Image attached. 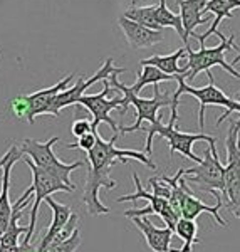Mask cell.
Instances as JSON below:
<instances>
[{"label": "cell", "mask_w": 240, "mask_h": 252, "mask_svg": "<svg viewBox=\"0 0 240 252\" xmlns=\"http://www.w3.org/2000/svg\"><path fill=\"white\" fill-rule=\"evenodd\" d=\"M150 187H151V193L158 195L161 198L170 200L172 197V184L168 182V175H161V177H151L148 180Z\"/></svg>", "instance_id": "26"}, {"label": "cell", "mask_w": 240, "mask_h": 252, "mask_svg": "<svg viewBox=\"0 0 240 252\" xmlns=\"http://www.w3.org/2000/svg\"><path fill=\"white\" fill-rule=\"evenodd\" d=\"M96 136H97V131H92V133H88V135L77 138V143H69L66 145L67 150H83V152L89 153L96 145Z\"/></svg>", "instance_id": "27"}, {"label": "cell", "mask_w": 240, "mask_h": 252, "mask_svg": "<svg viewBox=\"0 0 240 252\" xmlns=\"http://www.w3.org/2000/svg\"><path fill=\"white\" fill-rule=\"evenodd\" d=\"M178 108H172V115H170L168 125H163L160 121H156L154 125H150L148 128V136H146V155L151 157L153 153V138L160 136L168 140L170 145V153H180V155L186 157L188 160L195 161L197 165H200L203 158L197 157L193 153V145L198 141H207L209 145L217 143V138L207 135V133H186L178 129Z\"/></svg>", "instance_id": "2"}, {"label": "cell", "mask_w": 240, "mask_h": 252, "mask_svg": "<svg viewBox=\"0 0 240 252\" xmlns=\"http://www.w3.org/2000/svg\"><path fill=\"white\" fill-rule=\"evenodd\" d=\"M186 54V49L185 47H180L173 52V54H166V56H151L148 59H143L141 61V66H154L158 67L161 72L165 74H170V76H183L185 78L186 71L180 66V61L183 56Z\"/></svg>", "instance_id": "19"}, {"label": "cell", "mask_w": 240, "mask_h": 252, "mask_svg": "<svg viewBox=\"0 0 240 252\" xmlns=\"http://www.w3.org/2000/svg\"><path fill=\"white\" fill-rule=\"evenodd\" d=\"M37 251V246L34 244H19V246H2L0 244V252H34Z\"/></svg>", "instance_id": "29"}, {"label": "cell", "mask_w": 240, "mask_h": 252, "mask_svg": "<svg viewBox=\"0 0 240 252\" xmlns=\"http://www.w3.org/2000/svg\"><path fill=\"white\" fill-rule=\"evenodd\" d=\"M183 178L190 184H195V189L202 192L225 193V165L220 161L217 146L209 145L203 152V161L195 168H185Z\"/></svg>", "instance_id": "7"}, {"label": "cell", "mask_w": 240, "mask_h": 252, "mask_svg": "<svg viewBox=\"0 0 240 252\" xmlns=\"http://www.w3.org/2000/svg\"><path fill=\"white\" fill-rule=\"evenodd\" d=\"M118 138H120V135L115 133L111 136V140L106 141L97 133L94 148L88 153V175L83 192V204L86 207V212L89 215H103L111 212L109 207H106L99 200V190L116 189L118 184L111 178V170L115 165L126 163L128 160H136L151 170L156 168L151 157L145 155L141 152H135V150L118 148Z\"/></svg>", "instance_id": "1"}, {"label": "cell", "mask_w": 240, "mask_h": 252, "mask_svg": "<svg viewBox=\"0 0 240 252\" xmlns=\"http://www.w3.org/2000/svg\"><path fill=\"white\" fill-rule=\"evenodd\" d=\"M175 234L180 235L183 239V247L178 249V252H192L195 244H200V239H197L198 225L195 220H186V219H180L175 227Z\"/></svg>", "instance_id": "23"}, {"label": "cell", "mask_w": 240, "mask_h": 252, "mask_svg": "<svg viewBox=\"0 0 240 252\" xmlns=\"http://www.w3.org/2000/svg\"><path fill=\"white\" fill-rule=\"evenodd\" d=\"M131 220L143 234L146 246L153 252H178V249H172V246H170L175 235V230H172L170 227L160 229L148 217H135Z\"/></svg>", "instance_id": "14"}, {"label": "cell", "mask_w": 240, "mask_h": 252, "mask_svg": "<svg viewBox=\"0 0 240 252\" xmlns=\"http://www.w3.org/2000/svg\"><path fill=\"white\" fill-rule=\"evenodd\" d=\"M7 227H9V222H3V220H0V239H2V235L5 234Z\"/></svg>", "instance_id": "32"}, {"label": "cell", "mask_w": 240, "mask_h": 252, "mask_svg": "<svg viewBox=\"0 0 240 252\" xmlns=\"http://www.w3.org/2000/svg\"><path fill=\"white\" fill-rule=\"evenodd\" d=\"M109 84H111L113 89L116 91H121L124 94L123 101H121V115H124L128 111L129 106H133L136 109V121L135 125L131 126H121V131L123 133H133V131H138L143 125V121H148L150 125H154L156 121L161 120V115L160 111L161 108L165 106H172L173 104V94L170 96L168 93L161 91L160 89V84L158 86H153V97L150 99H145V97H138L136 94H133L129 86L126 84L120 83L118 81V76H111L109 78Z\"/></svg>", "instance_id": "3"}, {"label": "cell", "mask_w": 240, "mask_h": 252, "mask_svg": "<svg viewBox=\"0 0 240 252\" xmlns=\"http://www.w3.org/2000/svg\"><path fill=\"white\" fill-rule=\"evenodd\" d=\"M239 63H240V51H239V54H237V56H235V58H234V61H232V63H230V64H232V66H234V67H235V66H237V64H239Z\"/></svg>", "instance_id": "33"}, {"label": "cell", "mask_w": 240, "mask_h": 252, "mask_svg": "<svg viewBox=\"0 0 240 252\" xmlns=\"http://www.w3.org/2000/svg\"><path fill=\"white\" fill-rule=\"evenodd\" d=\"M156 22L161 29H165V27H172V29H175V32L180 35V39L183 40V44H185V47H190L188 39L185 37V31H183L180 14H173V12L168 9V5H166V0H158Z\"/></svg>", "instance_id": "21"}, {"label": "cell", "mask_w": 240, "mask_h": 252, "mask_svg": "<svg viewBox=\"0 0 240 252\" xmlns=\"http://www.w3.org/2000/svg\"><path fill=\"white\" fill-rule=\"evenodd\" d=\"M72 79H74V74H67L66 78H62L59 83H56L54 86L40 89V91H35V93H32V94H24L27 108H29V120H27V123L34 125V121L37 116L49 115L54 99L62 91H66Z\"/></svg>", "instance_id": "12"}, {"label": "cell", "mask_w": 240, "mask_h": 252, "mask_svg": "<svg viewBox=\"0 0 240 252\" xmlns=\"http://www.w3.org/2000/svg\"><path fill=\"white\" fill-rule=\"evenodd\" d=\"M207 78H209V84H207V86L193 88V86H190V84L186 83L183 76H178V78H177L178 89L173 93V101H177V103H180V96L181 94H192L193 97H197V99H198V103H200V111H198V125H200V131L202 133H203V129H205V108L207 106H222V108H225V113L218 116V120H217V126H218L232 115V108H234V104H235L234 97L225 94L220 88L215 86L213 76H207Z\"/></svg>", "instance_id": "6"}, {"label": "cell", "mask_w": 240, "mask_h": 252, "mask_svg": "<svg viewBox=\"0 0 240 252\" xmlns=\"http://www.w3.org/2000/svg\"><path fill=\"white\" fill-rule=\"evenodd\" d=\"M9 158H10V150H7V152H5V155H3L2 158H0V170L3 168V165L7 163V160H9Z\"/></svg>", "instance_id": "31"}, {"label": "cell", "mask_w": 240, "mask_h": 252, "mask_svg": "<svg viewBox=\"0 0 240 252\" xmlns=\"http://www.w3.org/2000/svg\"><path fill=\"white\" fill-rule=\"evenodd\" d=\"M118 24H120L128 44L131 46V49H135V51H138V49L153 47L165 39V31L148 29V27L140 26V24L133 22V20L123 17V15L118 19Z\"/></svg>", "instance_id": "13"}, {"label": "cell", "mask_w": 240, "mask_h": 252, "mask_svg": "<svg viewBox=\"0 0 240 252\" xmlns=\"http://www.w3.org/2000/svg\"><path fill=\"white\" fill-rule=\"evenodd\" d=\"M71 133L77 138L88 135V133H92V121L88 120V118H79L76 120L71 126Z\"/></svg>", "instance_id": "28"}, {"label": "cell", "mask_w": 240, "mask_h": 252, "mask_svg": "<svg viewBox=\"0 0 240 252\" xmlns=\"http://www.w3.org/2000/svg\"><path fill=\"white\" fill-rule=\"evenodd\" d=\"M178 76H170V74H165L161 72L158 67L154 66H141V69L138 71L136 74V83L133 86H129L133 94H138L145 86H158V84L165 83V81H177Z\"/></svg>", "instance_id": "20"}, {"label": "cell", "mask_w": 240, "mask_h": 252, "mask_svg": "<svg viewBox=\"0 0 240 252\" xmlns=\"http://www.w3.org/2000/svg\"><path fill=\"white\" fill-rule=\"evenodd\" d=\"M81 242H83V235H81V227H77L71 237L62 242L49 246L46 252H77V249L81 247Z\"/></svg>", "instance_id": "25"}, {"label": "cell", "mask_w": 240, "mask_h": 252, "mask_svg": "<svg viewBox=\"0 0 240 252\" xmlns=\"http://www.w3.org/2000/svg\"><path fill=\"white\" fill-rule=\"evenodd\" d=\"M175 2H177L178 5H180V3H181V2H185V0H175Z\"/></svg>", "instance_id": "34"}, {"label": "cell", "mask_w": 240, "mask_h": 252, "mask_svg": "<svg viewBox=\"0 0 240 252\" xmlns=\"http://www.w3.org/2000/svg\"><path fill=\"white\" fill-rule=\"evenodd\" d=\"M124 71H126L124 67H116V66H115V61H113V58H108V59H106L104 63H103V66H101V67L96 71V74H92L89 79H86L84 76H77V83L74 84V86H72V88H67L66 91H62V93H60V94L54 99V103H52L49 115L59 118V116H60V109L71 106V104H77V101H79L81 97L84 96V93H86V89H88V88H91L92 84L99 83V81L109 79L111 76H120V74H123Z\"/></svg>", "instance_id": "10"}, {"label": "cell", "mask_w": 240, "mask_h": 252, "mask_svg": "<svg viewBox=\"0 0 240 252\" xmlns=\"http://www.w3.org/2000/svg\"><path fill=\"white\" fill-rule=\"evenodd\" d=\"M44 202H46L47 207L52 212V222H51V225H49L47 232L42 235V239H40V242L37 246V252H46L47 251V247H49V244L52 242V239H54L56 235H58L60 230L67 225V222L71 220L72 214H74L71 210V207H67L64 204H58V202L51 197H47Z\"/></svg>", "instance_id": "16"}, {"label": "cell", "mask_w": 240, "mask_h": 252, "mask_svg": "<svg viewBox=\"0 0 240 252\" xmlns=\"http://www.w3.org/2000/svg\"><path fill=\"white\" fill-rule=\"evenodd\" d=\"M123 17L133 20V22L145 26L148 29L153 31H165L158 26L156 22V5H145V7H129L128 10H124Z\"/></svg>", "instance_id": "22"}, {"label": "cell", "mask_w": 240, "mask_h": 252, "mask_svg": "<svg viewBox=\"0 0 240 252\" xmlns=\"http://www.w3.org/2000/svg\"><path fill=\"white\" fill-rule=\"evenodd\" d=\"M215 198H217V204L215 205H207L202 202V198H198L192 190L186 193L185 197V202H183V207H181V219H186V220H195L200 214L207 212V214H211L215 217V220L220 227H225L229 229V222L225 219H222L220 215V210L223 209V197L222 193L215 192Z\"/></svg>", "instance_id": "15"}, {"label": "cell", "mask_w": 240, "mask_h": 252, "mask_svg": "<svg viewBox=\"0 0 240 252\" xmlns=\"http://www.w3.org/2000/svg\"><path fill=\"white\" fill-rule=\"evenodd\" d=\"M10 158L7 160V163L2 168V190H0V220L3 222H10L12 217V210L14 205L9 200V190H10V173L12 168L17 161L22 158V152H20V146L17 143L10 145Z\"/></svg>", "instance_id": "17"}, {"label": "cell", "mask_w": 240, "mask_h": 252, "mask_svg": "<svg viewBox=\"0 0 240 252\" xmlns=\"http://www.w3.org/2000/svg\"><path fill=\"white\" fill-rule=\"evenodd\" d=\"M223 197V207L232 212L237 219H240V178L225 185Z\"/></svg>", "instance_id": "24"}, {"label": "cell", "mask_w": 240, "mask_h": 252, "mask_svg": "<svg viewBox=\"0 0 240 252\" xmlns=\"http://www.w3.org/2000/svg\"><path fill=\"white\" fill-rule=\"evenodd\" d=\"M59 140H60L59 136H54V138H51V140L40 143L37 140L27 138V140L20 141L19 146H20L22 155L29 157L30 160L34 161V165H37L39 168L46 170L47 173L58 177L59 180H62L67 187L76 190V187L71 180V173L74 172V170L81 168V166H84V161H76V163H64V161H60L59 158L56 157V153L52 152L54 145L59 143Z\"/></svg>", "instance_id": "5"}, {"label": "cell", "mask_w": 240, "mask_h": 252, "mask_svg": "<svg viewBox=\"0 0 240 252\" xmlns=\"http://www.w3.org/2000/svg\"><path fill=\"white\" fill-rule=\"evenodd\" d=\"M111 84H109V79H104V89L97 94H84L77 101L81 108H86L89 113L92 115V131H97V126L101 123H108L111 126V129L115 133L120 131L116 121L109 116V113L113 109L121 108V101L123 97H115V99H108V94L111 93Z\"/></svg>", "instance_id": "11"}, {"label": "cell", "mask_w": 240, "mask_h": 252, "mask_svg": "<svg viewBox=\"0 0 240 252\" xmlns=\"http://www.w3.org/2000/svg\"><path fill=\"white\" fill-rule=\"evenodd\" d=\"M133 182H135V187H136V193L118 197L116 202H136L138 198H143V200H148L150 205L145 207V209L126 210V212H123L124 217L135 219V217H148L150 214H156L158 217L166 223V227H170L172 230H175V227H177L180 217H178L177 212L173 210V207L170 205V202L166 200V198H161V197H158V195L146 192L143 189V185H141V180H140V177H138V173H133Z\"/></svg>", "instance_id": "9"}, {"label": "cell", "mask_w": 240, "mask_h": 252, "mask_svg": "<svg viewBox=\"0 0 240 252\" xmlns=\"http://www.w3.org/2000/svg\"><path fill=\"white\" fill-rule=\"evenodd\" d=\"M209 0H185L180 5V17L183 24V31H185V37L188 39L190 35L197 37L195 29L202 24L209 22V17H203V12H205V5Z\"/></svg>", "instance_id": "18"}, {"label": "cell", "mask_w": 240, "mask_h": 252, "mask_svg": "<svg viewBox=\"0 0 240 252\" xmlns=\"http://www.w3.org/2000/svg\"><path fill=\"white\" fill-rule=\"evenodd\" d=\"M232 113H240V94L235 97V104H234V108H232ZM235 125H237V129L240 131V118L235 121Z\"/></svg>", "instance_id": "30"}, {"label": "cell", "mask_w": 240, "mask_h": 252, "mask_svg": "<svg viewBox=\"0 0 240 252\" xmlns=\"http://www.w3.org/2000/svg\"><path fill=\"white\" fill-rule=\"evenodd\" d=\"M24 163L29 166L30 172H32V185L30 187L34 189L35 197H34V202H32L30 212H29V223H27L29 229H27L26 237L22 239L20 244H32V239H34V234H35V223H37V214H39L40 204L56 192L72 193L74 190H72L71 187H67L62 180H59L58 177H54V175L47 173L46 170L39 168L37 165H34V161H32L30 158H24Z\"/></svg>", "instance_id": "8"}, {"label": "cell", "mask_w": 240, "mask_h": 252, "mask_svg": "<svg viewBox=\"0 0 240 252\" xmlns=\"http://www.w3.org/2000/svg\"><path fill=\"white\" fill-rule=\"evenodd\" d=\"M186 49V59L185 64L180 66H186V74L185 79L193 81L200 72H211L210 69L213 66H220L223 71H227L229 74L234 76L235 79H240V72L232 66L230 63L225 61V54L230 51H240L239 46H235V35L232 34L230 37H223L220 39V44L215 47H205L200 46V51H192V47H185Z\"/></svg>", "instance_id": "4"}]
</instances>
